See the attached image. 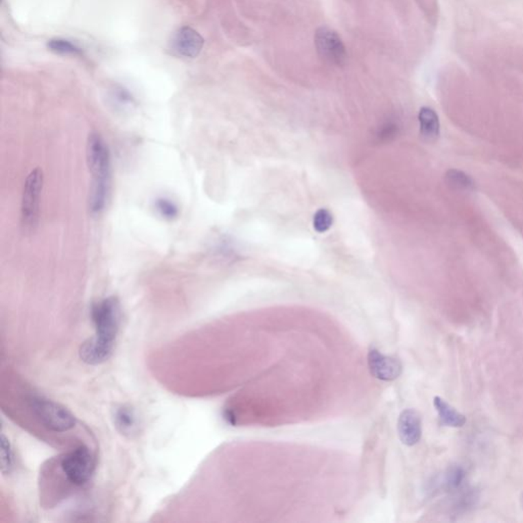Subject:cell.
<instances>
[{
  "label": "cell",
  "mask_w": 523,
  "mask_h": 523,
  "mask_svg": "<svg viewBox=\"0 0 523 523\" xmlns=\"http://www.w3.org/2000/svg\"><path fill=\"white\" fill-rule=\"evenodd\" d=\"M95 336L83 342L79 356L88 365H100L110 359L120 328V304L114 297L104 299L91 307Z\"/></svg>",
  "instance_id": "6da1fadb"
},
{
  "label": "cell",
  "mask_w": 523,
  "mask_h": 523,
  "mask_svg": "<svg viewBox=\"0 0 523 523\" xmlns=\"http://www.w3.org/2000/svg\"><path fill=\"white\" fill-rule=\"evenodd\" d=\"M114 422L117 430L124 436H132L137 430L135 412L128 406H121L115 410Z\"/></svg>",
  "instance_id": "7c38bea8"
},
{
  "label": "cell",
  "mask_w": 523,
  "mask_h": 523,
  "mask_svg": "<svg viewBox=\"0 0 523 523\" xmlns=\"http://www.w3.org/2000/svg\"><path fill=\"white\" fill-rule=\"evenodd\" d=\"M434 405L439 414L441 424L449 428H463L466 423V417L463 414L458 412L453 406L450 405L441 397L434 399Z\"/></svg>",
  "instance_id": "30bf717a"
},
{
  "label": "cell",
  "mask_w": 523,
  "mask_h": 523,
  "mask_svg": "<svg viewBox=\"0 0 523 523\" xmlns=\"http://www.w3.org/2000/svg\"><path fill=\"white\" fill-rule=\"evenodd\" d=\"M367 359L370 373L382 382H393L403 372V365L399 360L384 355L376 348H370Z\"/></svg>",
  "instance_id": "52a82bcc"
},
{
  "label": "cell",
  "mask_w": 523,
  "mask_h": 523,
  "mask_svg": "<svg viewBox=\"0 0 523 523\" xmlns=\"http://www.w3.org/2000/svg\"><path fill=\"white\" fill-rule=\"evenodd\" d=\"M332 223H334V216H332V212L326 210V209H320L314 215V229L319 233L328 231L332 227Z\"/></svg>",
  "instance_id": "ac0fdd59"
},
{
  "label": "cell",
  "mask_w": 523,
  "mask_h": 523,
  "mask_svg": "<svg viewBox=\"0 0 523 523\" xmlns=\"http://www.w3.org/2000/svg\"><path fill=\"white\" fill-rule=\"evenodd\" d=\"M48 48L51 51L64 56H81L82 50L78 46L65 39H51L48 41Z\"/></svg>",
  "instance_id": "2e32d148"
},
{
  "label": "cell",
  "mask_w": 523,
  "mask_h": 523,
  "mask_svg": "<svg viewBox=\"0 0 523 523\" xmlns=\"http://www.w3.org/2000/svg\"><path fill=\"white\" fill-rule=\"evenodd\" d=\"M315 46L318 54L325 62L336 66L346 62L347 50L345 44L336 31L329 27L322 26L315 33Z\"/></svg>",
  "instance_id": "8992f818"
},
{
  "label": "cell",
  "mask_w": 523,
  "mask_h": 523,
  "mask_svg": "<svg viewBox=\"0 0 523 523\" xmlns=\"http://www.w3.org/2000/svg\"><path fill=\"white\" fill-rule=\"evenodd\" d=\"M466 470L460 465L451 466L441 478V487L447 491H458L463 487Z\"/></svg>",
  "instance_id": "4fadbf2b"
},
{
  "label": "cell",
  "mask_w": 523,
  "mask_h": 523,
  "mask_svg": "<svg viewBox=\"0 0 523 523\" xmlns=\"http://www.w3.org/2000/svg\"><path fill=\"white\" fill-rule=\"evenodd\" d=\"M43 187V173L39 168L27 176L23 189L21 218L25 231H34L38 225L40 213V198Z\"/></svg>",
  "instance_id": "277c9868"
},
{
  "label": "cell",
  "mask_w": 523,
  "mask_h": 523,
  "mask_svg": "<svg viewBox=\"0 0 523 523\" xmlns=\"http://www.w3.org/2000/svg\"><path fill=\"white\" fill-rule=\"evenodd\" d=\"M87 164L92 176L89 207L92 213L104 210L111 185V156L108 144L102 135L91 133L86 148Z\"/></svg>",
  "instance_id": "7a4b0ae2"
},
{
  "label": "cell",
  "mask_w": 523,
  "mask_h": 523,
  "mask_svg": "<svg viewBox=\"0 0 523 523\" xmlns=\"http://www.w3.org/2000/svg\"><path fill=\"white\" fill-rule=\"evenodd\" d=\"M30 407L39 421L47 430L66 432L76 426V418L64 406L46 397L35 395L30 399Z\"/></svg>",
  "instance_id": "3957f363"
},
{
  "label": "cell",
  "mask_w": 523,
  "mask_h": 523,
  "mask_svg": "<svg viewBox=\"0 0 523 523\" xmlns=\"http://www.w3.org/2000/svg\"><path fill=\"white\" fill-rule=\"evenodd\" d=\"M204 38L191 27H182L172 39V48L176 54L184 58H196L204 47Z\"/></svg>",
  "instance_id": "9c48e42d"
},
{
  "label": "cell",
  "mask_w": 523,
  "mask_h": 523,
  "mask_svg": "<svg viewBox=\"0 0 523 523\" xmlns=\"http://www.w3.org/2000/svg\"><path fill=\"white\" fill-rule=\"evenodd\" d=\"M0 449H1V472L3 474H10L14 469V453H12L10 441L3 434L0 437Z\"/></svg>",
  "instance_id": "9a60e30c"
},
{
  "label": "cell",
  "mask_w": 523,
  "mask_h": 523,
  "mask_svg": "<svg viewBox=\"0 0 523 523\" xmlns=\"http://www.w3.org/2000/svg\"><path fill=\"white\" fill-rule=\"evenodd\" d=\"M420 134L428 141H434L439 135V120L437 113L428 106H424L418 115Z\"/></svg>",
  "instance_id": "8fae6325"
},
{
  "label": "cell",
  "mask_w": 523,
  "mask_h": 523,
  "mask_svg": "<svg viewBox=\"0 0 523 523\" xmlns=\"http://www.w3.org/2000/svg\"><path fill=\"white\" fill-rule=\"evenodd\" d=\"M154 208L161 217L167 220H173L179 214L177 205L167 198H160L154 202Z\"/></svg>",
  "instance_id": "e0dca14e"
},
{
  "label": "cell",
  "mask_w": 523,
  "mask_h": 523,
  "mask_svg": "<svg viewBox=\"0 0 523 523\" xmlns=\"http://www.w3.org/2000/svg\"><path fill=\"white\" fill-rule=\"evenodd\" d=\"M445 181L454 189L459 191H472L476 188V183L469 175L459 170H449L445 174Z\"/></svg>",
  "instance_id": "5bb4252c"
},
{
  "label": "cell",
  "mask_w": 523,
  "mask_h": 523,
  "mask_svg": "<svg viewBox=\"0 0 523 523\" xmlns=\"http://www.w3.org/2000/svg\"><path fill=\"white\" fill-rule=\"evenodd\" d=\"M397 434L399 441L408 447H413L419 443L422 437V419L420 414L414 409H406L399 414L397 419Z\"/></svg>",
  "instance_id": "ba28073f"
},
{
  "label": "cell",
  "mask_w": 523,
  "mask_h": 523,
  "mask_svg": "<svg viewBox=\"0 0 523 523\" xmlns=\"http://www.w3.org/2000/svg\"><path fill=\"white\" fill-rule=\"evenodd\" d=\"M95 461L91 452L80 445L67 454L62 460V469L67 480L75 485H83L91 478Z\"/></svg>",
  "instance_id": "5b68a950"
},
{
  "label": "cell",
  "mask_w": 523,
  "mask_h": 523,
  "mask_svg": "<svg viewBox=\"0 0 523 523\" xmlns=\"http://www.w3.org/2000/svg\"><path fill=\"white\" fill-rule=\"evenodd\" d=\"M397 134H399V125L395 121H388L380 127L377 137L380 141H391L397 137Z\"/></svg>",
  "instance_id": "d6986e66"
}]
</instances>
